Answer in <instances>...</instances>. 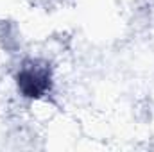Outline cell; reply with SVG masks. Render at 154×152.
<instances>
[{
  "label": "cell",
  "mask_w": 154,
  "mask_h": 152,
  "mask_svg": "<svg viewBox=\"0 0 154 152\" xmlns=\"http://www.w3.org/2000/svg\"><path fill=\"white\" fill-rule=\"evenodd\" d=\"M16 82H18V90L23 93V97L39 99V97H43L50 90V84H52V81H50V68L39 66L38 63L25 65L18 72Z\"/></svg>",
  "instance_id": "6da1fadb"
}]
</instances>
